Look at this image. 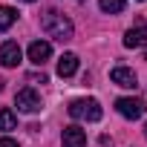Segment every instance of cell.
<instances>
[{
	"mask_svg": "<svg viewBox=\"0 0 147 147\" xmlns=\"http://www.w3.org/2000/svg\"><path fill=\"white\" fill-rule=\"evenodd\" d=\"M40 29H43L49 38L61 40V43L72 40V32H75L72 20H69L66 15H61L58 9H46V12H43V18H40Z\"/></svg>",
	"mask_w": 147,
	"mask_h": 147,
	"instance_id": "6da1fadb",
	"label": "cell"
},
{
	"mask_svg": "<svg viewBox=\"0 0 147 147\" xmlns=\"http://www.w3.org/2000/svg\"><path fill=\"white\" fill-rule=\"evenodd\" d=\"M69 115L75 118V121H101L104 110L95 98H75L69 104Z\"/></svg>",
	"mask_w": 147,
	"mask_h": 147,
	"instance_id": "7a4b0ae2",
	"label": "cell"
},
{
	"mask_svg": "<svg viewBox=\"0 0 147 147\" xmlns=\"http://www.w3.org/2000/svg\"><path fill=\"white\" fill-rule=\"evenodd\" d=\"M15 107H18V113L35 115V113H40L43 101H40V95H38V92H35L32 87H26V90H20V92L15 95Z\"/></svg>",
	"mask_w": 147,
	"mask_h": 147,
	"instance_id": "3957f363",
	"label": "cell"
},
{
	"mask_svg": "<svg viewBox=\"0 0 147 147\" xmlns=\"http://www.w3.org/2000/svg\"><path fill=\"white\" fill-rule=\"evenodd\" d=\"M115 110H118V115H124V118H141L144 115V101L141 98H118L115 101Z\"/></svg>",
	"mask_w": 147,
	"mask_h": 147,
	"instance_id": "277c9868",
	"label": "cell"
},
{
	"mask_svg": "<svg viewBox=\"0 0 147 147\" xmlns=\"http://www.w3.org/2000/svg\"><path fill=\"white\" fill-rule=\"evenodd\" d=\"M124 46H127V49L147 46V26H144V20H136V26L127 29V35H124Z\"/></svg>",
	"mask_w": 147,
	"mask_h": 147,
	"instance_id": "5b68a950",
	"label": "cell"
},
{
	"mask_svg": "<svg viewBox=\"0 0 147 147\" xmlns=\"http://www.w3.org/2000/svg\"><path fill=\"white\" fill-rule=\"evenodd\" d=\"M49 58H52V43L49 40H32L29 43V61L35 66H43Z\"/></svg>",
	"mask_w": 147,
	"mask_h": 147,
	"instance_id": "8992f818",
	"label": "cell"
},
{
	"mask_svg": "<svg viewBox=\"0 0 147 147\" xmlns=\"http://www.w3.org/2000/svg\"><path fill=\"white\" fill-rule=\"evenodd\" d=\"M61 144H63V147H87V133H84L78 124H69V127H63Z\"/></svg>",
	"mask_w": 147,
	"mask_h": 147,
	"instance_id": "52a82bcc",
	"label": "cell"
},
{
	"mask_svg": "<svg viewBox=\"0 0 147 147\" xmlns=\"http://www.w3.org/2000/svg\"><path fill=\"white\" fill-rule=\"evenodd\" d=\"M110 81L115 87H124V90H136V72L130 66H115L110 72Z\"/></svg>",
	"mask_w": 147,
	"mask_h": 147,
	"instance_id": "ba28073f",
	"label": "cell"
},
{
	"mask_svg": "<svg viewBox=\"0 0 147 147\" xmlns=\"http://www.w3.org/2000/svg\"><path fill=\"white\" fill-rule=\"evenodd\" d=\"M20 46L15 43V40H6L3 46H0V63H3L6 69H12V66H18L20 63Z\"/></svg>",
	"mask_w": 147,
	"mask_h": 147,
	"instance_id": "9c48e42d",
	"label": "cell"
},
{
	"mask_svg": "<svg viewBox=\"0 0 147 147\" xmlns=\"http://www.w3.org/2000/svg\"><path fill=\"white\" fill-rule=\"evenodd\" d=\"M78 72V55H72V52H63L58 58V75L61 78H72Z\"/></svg>",
	"mask_w": 147,
	"mask_h": 147,
	"instance_id": "30bf717a",
	"label": "cell"
},
{
	"mask_svg": "<svg viewBox=\"0 0 147 147\" xmlns=\"http://www.w3.org/2000/svg\"><path fill=\"white\" fill-rule=\"evenodd\" d=\"M15 20H18V12L12 6H0V32H6Z\"/></svg>",
	"mask_w": 147,
	"mask_h": 147,
	"instance_id": "8fae6325",
	"label": "cell"
},
{
	"mask_svg": "<svg viewBox=\"0 0 147 147\" xmlns=\"http://www.w3.org/2000/svg\"><path fill=\"white\" fill-rule=\"evenodd\" d=\"M98 6H101V12H107V15H118V12L127 6V0H98Z\"/></svg>",
	"mask_w": 147,
	"mask_h": 147,
	"instance_id": "7c38bea8",
	"label": "cell"
},
{
	"mask_svg": "<svg viewBox=\"0 0 147 147\" xmlns=\"http://www.w3.org/2000/svg\"><path fill=\"white\" fill-rule=\"evenodd\" d=\"M18 127V115L12 113V110H0V130H15Z\"/></svg>",
	"mask_w": 147,
	"mask_h": 147,
	"instance_id": "4fadbf2b",
	"label": "cell"
},
{
	"mask_svg": "<svg viewBox=\"0 0 147 147\" xmlns=\"http://www.w3.org/2000/svg\"><path fill=\"white\" fill-rule=\"evenodd\" d=\"M0 147H18L15 138H0Z\"/></svg>",
	"mask_w": 147,
	"mask_h": 147,
	"instance_id": "5bb4252c",
	"label": "cell"
},
{
	"mask_svg": "<svg viewBox=\"0 0 147 147\" xmlns=\"http://www.w3.org/2000/svg\"><path fill=\"white\" fill-rule=\"evenodd\" d=\"M144 138H147V124H144Z\"/></svg>",
	"mask_w": 147,
	"mask_h": 147,
	"instance_id": "9a60e30c",
	"label": "cell"
},
{
	"mask_svg": "<svg viewBox=\"0 0 147 147\" xmlns=\"http://www.w3.org/2000/svg\"><path fill=\"white\" fill-rule=\"evenodd\" d=\"M0 92H3V81H0Z\"/></svg>",
	"mask_w": 147,
	"mask_h": 147,
	"instance_id": "2e32d148",
	"label": "cell"
},
{
	"mask_svg": "<svg viewBox=\"0 0 147 147\" xmlns=\"http://www.w3.org/2000/svg\"><path fill=\"white\" fill-rule=\"evenodd\" d=\"M23 3H35V0H23Z\"/></svg>",
	"mask_w": 147,
	"mask_h": 147,
	"instance_id": "e0dca14e",
	"label": "cell"
},
{
	"mask_svg": "<svg viewBox=\"0 0 147 147\" xmlns=\"http://www.w3.org/2000/svg\"><path fill=\"white\" fill-rule=\"evenodd\" d=\"M78 3H87V0H78Z\"/></svg>",
	"mask_w": 147,
	"mask_h": 147,
	"instance_id": "ac0fdd59",
	"label": "cell"
},
{
	"mask_svg": "<svg viewBox=\"0 0 147 147\" xmlns=\"http://www.w3.org/2000/svg\"><path fill=\"white\" fill-rule=\"evenodd\" d=\"M144 61H147V52H144Z\"/></svg>",
	"mask_w": 147,
	"mask_h": 147,
	"instance_id": "d6986e66",
	"label": "cell"
}]
</instances>
